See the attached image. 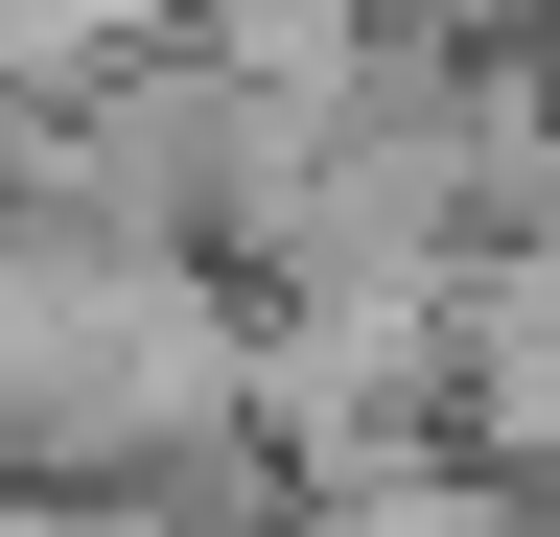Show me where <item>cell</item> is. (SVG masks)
Instances as JSON below:
<instances>
[{
    "instance_id": "cell-1",
    "label": "cell",
    "mask_w": 560,
    "mask_h": 537,
    "mask_svg": "<svg viewBox=\"0 0 560 537\" xmlns=\"http://www.w3.org/2000/svg\"><path fill=\"white\" fill-rule=\"evenodd\" d=\"M280 537H537V491L514 467H327Z\"/></svg>"
}]
</instances>
